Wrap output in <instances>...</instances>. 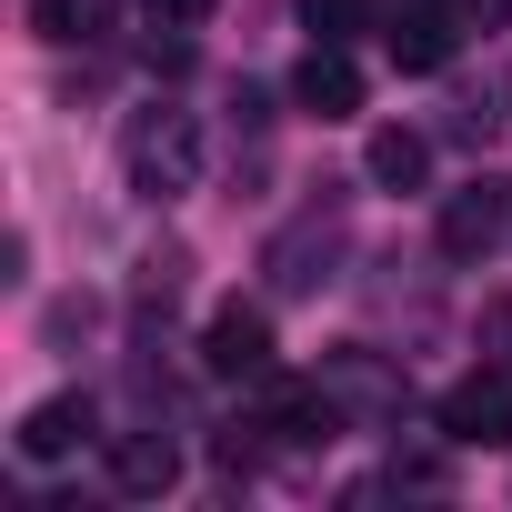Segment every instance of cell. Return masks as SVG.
<instances>
[{
	"mask_svg": "<svg viewBox=\"0 0 512 512\" xmlns=\"http://www.w3.org/2000/svg\"><path fill=\"white\" fill-rule=\"evenodd\" d=\"M442 442H462V452H502L512 442V362H482V372H462L442 392Z\"/></svg>",
	"mask_w": 512,
	"mask_h": 512,
	"instance_id": "277c9868",
	"label": "cell"
},
{
	"mask_svg": "<svg viewBox=\"0 0 512 512\" xmlns=\"http://www.w3.org/2000/svg\"><path fill=\"white\" fill-rule=\"evenodd\" d=\"M462 21L472 31H502V0H462Z\"/></svg>",
	"mask_w": 512,
	"mask_h": 512,
	"instance_id": "4fadbf2b",
	"label": "cell"
},
{
	"mask_svg": "<svg viewBox=\"0 0 512 512\" xmlns=\"http://www.w3.org/2000/svg\"><path fill=\"white\" fill-rule=\"evenodd\" d=\"M342 241H352V221H342V191L302 201V211H292V221L272 231V251H262V272H272V292H282V302L322 292V282H332V262H342Z\"/></svg>",
	"mask_w": 512,
	"mask_h": 512,
	"instance_id": "7a4b0ae2",
	"label": "cell"
},
{
	"mask_svg": "<svg viewBox=\"0 0 512 512\" xmlns=\"http://www.w3.org/2000/svg\"><path fill=\"white\" fill-rule=\"evenodd\" d=\"M322 382H332V402H342L352 422H402V402H412V392H402V372H392L382 352H332V362H322Z\"/></svg>",
	"mask_w": 512,
	"mask_h": 512,
	"instance_id": "8992f818",
	"label": "cell"
},
{
	"mask_svg": "<svg viewBox=\"0 0 512 512\" xmlns=\"http://www.w3.org/2000/svg\"><path fill=\"white\" fill-rule=\"evenodd\" d=\"M201 362H211L221 382H262V372H272V312H262V302H221V312L201 322Z\"/></svg>",
	"mask_w": 512,
	"mask_h": 512,
	"instance_id": "5b68a950",
	"label": "cell"
},
{
	"mask_svg": "<svg viewBox=\"0 0 512 512\" xmlns=\"http://www.w3.org/2000/svg\"><path fill=\"white\" fill-rule=\"evenodd\" d=\"M141 21H151V31H171V41H191V31L211 21V0H141Z\"/></svg>",
	"mask_w": 512,
	"mask_h": 512,
	"instance_id": "7c38bea8",
	"label": "cell"
},
{
	"mask_svg": "<svg viewBox=\"0 0 512 512\" xmlns=\"http://www.w3.org/2000/svg\"><path fill=\"white\" fill-rule=\"evenodd\" d=\"M121 171H131L141 201H181V191H201V121L171 111V101L131 111V121H121Z\"/></svg>",
	"mask_w": 512,
	"mask_h": 512,
	"instance_id": "6da1fadb",
	"label": "cell"
},
{
	"mask_svg": "<svg viewBox=\"0 0 512 512\" xmlns=\"http://www.w3.org/2000/svg\"><path fill=\"white\" fill-rule=\"evenodd\" d=\"M292 101H302L312 121H352V111H362V61H352L342 41H312L302 71H292Z\"/></svg>",
	"mask_w": 512,
	"mask_h": 512,
	"instance_id": "ba28073f",
	"label": "cell"
},
{
	"mask_svg": "<svg viewBox=\"0 0 512 512\" xmlns=\"http://www.w3.org/2000/svg\"><path fill=\"white\" fill-rule=\"evenodd\" d=\"M502 231H512V181H502V171H472V181L442 191V221H432L442 262H482Z\"/></svg>",
	"mask_w": 512,
	"mask_h": 512,
	"instance_id": "3957f363",
	"label": "cell"
},
{
	"mask_svg": "<svg viewBox=\"0 0 512 512\" xmlns=\"http://www.w3.org/2000/svg\"><path fill=\"white\" fill-rule=\"evenodd\" d=\"M362 171H372L382 191H422V171H432V141H422L412 121H382V131H372V151H362Z\"/></svg>",
	"mask_w": 512,
	"mask_h": 512,
	"instance_id": "30bf717a",
	"label": "cell"
},
{
	"mask_svg": "<svg viewBox=\"0 0 512 512\" xmlns=\"http://www.w3.org/2000/svg\"><path fill=\"white\" fill-rule=\"evenodd\" d=\"M41 41H101L111 31V0H31Z\"/></svg>",
	"mask_w": 512,
	"mask_h": 512,
	"instance_id": "8fae6325",
	"label": "cell"
},
{
	"mask_svg": "<svg viewBox=\"0 0 512 512\" xmlns=\"http://www.w3.org/2000/svg\"><path fill=\"white\" fill-rule=\"evenodd\" d=\"M81 442H91V402H81V392H51V402L21 422V462H71Z\"/></svg>",
	"mask_w": 512,
	"mask_h": 512,
	"instance_id": "9c48e42d",
	"label": "cell"
},
{
	"mask_svg": "<svg viewBox=\"0 0 512 512\" xmlns=\"http://www.w3.org/2000/svg\"><path fill=\"white\" fill-rule=\"evenodd\" d=\"M171 482H181V442H171L161 422L111 432V492H121V502H161Z\"/></svg>",
	"mask_w": 512,
	"mask_h": 512,
	"instance_id": "52a82bcc",
	"label": "cell"
}]
</instances>
